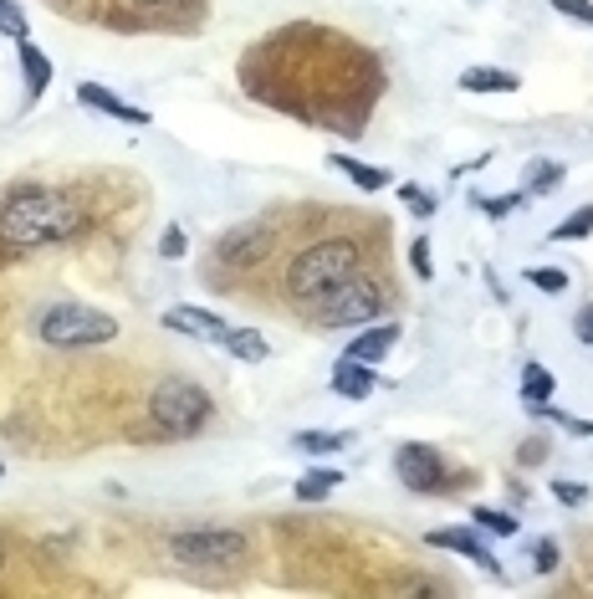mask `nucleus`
I'll return each mask as SVG.
<instances>
[{
    "mask_svg": "<svg viewBox=\"0 0 593 599\" xmlns=\"http://www.w3.org/2000/svg\"><path fill=\"white\" fill-rule=\"evenodd\" d=\"M92 211L67 190H16L0 200V246L5 252H41L52 241H73Z\"/></svg>",
    "mask_w": 593,
    "mask_h": 599,
    "instance_id": "1",
    "label": "nucleus"
},
{
    "mask_svg": "<svg viewBox=\"0 0 593 599\" xmlns=\"http://www.w3.org/2000/svg\"><path fill=\"white\" fill-rule=\"evenodd\" d=\"M363 267V246L348 237H327L318 241V246H307V252H297V262L287 267V288L297 303H307V308H318L327 292L338 288V282H348V277Z\"/></svg>",
    "mask_w": 593,
    "mask_h": 599,
    "instance_id": "2",
    "label": "nucleus"
},
{
    "mask_svg": "<svg viewBox=\"0 0 593 599\" xmlns=\"http://www.w3.org/2000/svg\"><path fill=\"white\" fill-rule=\"evenodd\" d=\"M210 416H216V399H210V390L195 380H184V374H175V380H164L154 395H149V420L159 425L164 436L175 441H190L199 436L205 425H210Z\"/></svg>",
    "mask_w": 593,
    "mask_h": 599,
    "instance_id": "3",
    "label": "nucleus"
},
{
    "mask_svg": "<svg viewBox=\"0 0 593 599\" xmlns=\"http://www.w3.org/2000/svg\"><path fill=\"white\" fill-rule=\"evenodd\" d=\"M41 344L52 348H98L118 339V318H108L103 308H88V303H52L41 313Z\"/></svg>",
    "mask_w": 593,
    "mask_h": 599,
    "instance_id": "4",
    "label": "nucleus"
},
{
    "mask_svg": "<svg viewBox=\"0 0 593 599\" xmlns=\"http://www.w3.org/2000/svg\"><path fill=\"white\" fill-rule=\"evenodd\" d=\"M384 313H389V288L374 272H363V267L318 303V318L327 328H363V323H378Z\"/></svg>",
    "mask_w": 593,
    "mask_h": 599,
    "instance_id": "5",
    "label": "nucleus"
},
{
    "mask_svg": "<svg viewBox=\"0 0 593 599\" xmlns=\"http://www.w3.org/2000/svg\"><path fill=\"white\" fill-rule=\"evenodd\" d=\"M169 553L184 569H235L252 559V538L235 527H184L169 538Z\"/></svg>",
    "mask_w": 593,
    "mask_h": 599,
    "instance_id": "6",
    "label": "nucleus"
},
{
    "mask_svg": "<svg viewBox=\"0 0 593 599\" xmlns=\"http://www.w3.org/2000/svg\"><path fill=\"white\" fill-rule=\"evenodd\" d=\"M395 476L410 492H446L450 467H446V456L435 451V446L410 441V446H399V451H395Z\"/></svg>",
    "mask_w": 593,
    "mask_h": 599,
    "instance_id": "7",
    "label": "nucleus"
},
{
    "mask_svg": "<svg viewBox=\"0 0 593 599\" xmlns=\"http://www.w3.org/2000/svg\"><path fill=\"white\" fill-rule=\"evenodd\" d=\"M164 328L190 333V339H199V344H225V333H231V323H220L210 308H190V303H175V308L164 313Z\"/></svg>",
    "mask_w": 593,
    "mask_h": 599,
    "instance_id": "8",
    "label": "nucleus"
},
{
    "mask_svg": "<svg viewBox=\"0 0 593 599\" xmlns=\"http://www.w3.org/2000/svg\"><path fill=\"white\" fill-rule=\"evenodd\" d=\"M267 246H271V231H267V226H235L231 237L220 241V262L246 272V267H256V262L267 256Z\"/></svg>",
    "mask_w": 593,
    "mask_h": 599,
    "instance_id": "9",
    "label": "nucleus"
},
{
    "mask_svg": "<svg viewBox=\"0 0 593 599\" xmlns=\"http://www.w3.org/2000/svg\"><path fill=\"white\" fill-rule=\"evenodd\" d=\"M77 103L92 113H108L113 124H133V128H144L149 124V113L144 109H133V103H124L113 88H103V82H77Z\"/></svg>",
    "mask_w": 593,
    "mask_h": 599,
    "instance_id": "10",
    "label": "nucleus"
},
{
    "mask_svg": "<svg viewBox=\"0 0 593 599\" xmlns=\"http://www.w3.org/2000/svg\"><path fill=\"white\" fill-rule=\"evenodd\" d=\"M425 544H430V548H450V553H466L470 563H481L486 574H502V563L491 559V548H486L481 538L470 533V527H435Z\"/></svg>",
    "mask_w": 593,
    "mask_h": 599,
    "instance_id": "11",
    "label": "nucleus"
},
{
    "mask_svg": "<svg viewBox=\"0 0 593 599\" xmlns=\"http://www.w3.org/2000/svg\"><path fill=\"white\" fill-rule=\"evenodd\" d=\"M21 73H26V98H21V109L31 113L47 98V88H52V56L41 52V47H31V41H21Z\"/></svg>",
    "mask_w": 593,
    "mask_h": 599,
    "instance_id": "12",
    "label": "nucleus"
},
{
    "mask_svg": "<svg viewBox=\"0 0 593 599\" xmlns=\"http://www.w3.org/2000/svg\"><path fill=\"white\" fill-rule=\"evenodd\" d=\"M395 344H399V323H395V318H384V323L363 328V333L348 348H343V354H348V359H359V364H378Z\"/></svg>",
    "mask_w": 593,
    "mask_h": 599,
    "instance_id": "13",
    "label": "nucleus"
},
{
    "mask_svg": "<svg viewBox=\"0 0 593 599\" xmlns=\"http://www.w3.org/2000/svg\"><path fill=\"white\" fill-rule=\"evenodd\" d=\"M333 390H338L343 399H369L378 390L374 364H359V359H348V354H343V359L333 364Z\"/></svg>",
    "mask_w": 593,
    "mask_h": 599,
    "instance_id": "14",
    "label": "nucleus"
},
{
    "mask_svg": "<svg viewBox=\"0 0 593 599\" xmlns=\"http://www.w3.org/2000/svg\"><path fill=\"white\" fill-rule=\"evenodd\" d=\"M461 88L466 92H517L521 77L506 73V67H470V73H461Z\"/></svg>",
    "mask_w": 593,
    "mask_h": 599,
    "instance_id": "15",
    "label": "nucleus"
},
{
    "mask_svg": "<svg viewBox=\"0 0 593 599\" xmlns=\"http://www.w3.org/2000/svg\"><path fill=\"white\" fill-rule=\"evenodd\" d=\"M343 482L338 467H312V472L297 482V502H323V497H333Z\"/></svg>",
    "mask_w": 593,
    "mask_h": 599,
    "instance_id": "16",
    "label": "nucleus"
},
{
    "mask_svg": "<svg viewBox=\"0 0 593 599\" xmlns=\"http://www.w3.org/2000/svg\"><path fill=\"white\" fill-rule=\"evenodd\" d=\"M225 348H231L235 359H246V364H261L271 354L267 333H256V328H231V333H225Z\"/></svg>",
    "mask_w": 593,
    "mask_h": 599,
    "instance_id": "17",
    "label": "nucleus"
},
{
    "mask_svg": "<svg viewBox=\"0 0 593 599\" xmlns=\"http://www.w3.org/2000/svg\"><path fill=\"white\" fill-rule=\"evenodd\" d=\"M333 169H343L359 190H384L389 184V169H374V164H359L353 154H333Z\"/></svg>",
    "mask_w": 593,
    "mask_h": 599,
    "instance_id": "18",
    "label": "nucleus"
},
{
    "mask_svg": "<svg viewBox=\"0 0 593 599\" xmlns=\"http://www.w3.org/2000/svg\"><path fill=\"white\" fill-rule=\"evenodd\" d=\"M292 441H297V451H307V456H333L353 441V431H297Z\"/></svg>",
    "mask_w": 593,
    "mask_h": 599,
    "instance_id": "19",
    "label": "nucleus"
},
{
    "mask_svg": "<svg viewBox=\"0 0 593 599\" xmlns=\"http://www.w3.org/2000/svg\"><path fill=\"white\" fill-rule=\"evenodd\" d=\"M553 374H547V369H542V364H527V369H521V399H527V410H532V405H547V399H553Z\"/></svg>",
    "mask_w": 593,
    "mask_h": 599,
    "instance_id": "20",
    "label": "nucleus"
},
{
    "mask_svg": "<svg viewBox=\"0 0 593 599\" xmlns=\"http://www.w3.org/2000/svg\"><path fill=\"white\" fill-rule=\"evenodd\" d=\"M557 180H563V164H553V160H532V164H527V175H521V195L553 190Z\"/></svg>",
    "mask_w": 593,
    "mask_h": 599,
    "instance_id": "21",
    "label": "nucleus"
},
{
    "mask_svg": "<svg viewBox=\"0 0 593 599\" xmlns=\"http://www.w3.org/2000/svg\"><path fill=\"white\" fill-rule=\"evenodd\" d=\"M470 523L481 527V533H491V538H517V518L502 508H476L470 512Z\"/></svg>",
    "mask_w": 593,
    "mask_h": 599,
    "instance_id": "22",
    "label": "nucleus"
},
{
    "mask_svg": "<svg viewBox=\"0 0 593 599\" xmlns=\"http://www.w3.org/2000/svg\"><path fill=\"white\" fill-rule=\"evenodd\" d=\"M583 237H593V205H583V211H573V216L563 220L553 231V241H583Z\"/></svg>",
    "mask_w": 593,
    "mask_h": 599,
    "instance_id": "23",
    "label": "nucleus"
},
{
    "mask_svg": "<svg viewBox=\"0 0 593 599\" xmlns=\"http://www.w3.org/2000/svg\"><path fill=\"white\" fill-rule=\"evenodd\" d=\"M0 31L11 41H26L31 37V26H26V11L21 5H11V0H0Z\"/></svg>",
    "mask_w": 593,
    "mask_h": 599,
    "instance_id": "24",
    "label": "nucleus"
},
{
    "mask_svg": "<svg viewBox=\"0 0 593 599\" xmlns=\"http://www.w3.org/2000/svg\"><path fill=\"white\" fill-rule=\"evenodd\" d=\"M399 200H404V211H414L420 220L435 216V195H430V190H420V184H404V190H399Z\"/></svg>",
    "mask_w": 593,
    "mask_h": 599,
    "instance_id": "25",
    "label": "nucleus"
},
{
    "mask_svg": "<svg viewBox=\"0 0 593 599\" xmlns=\"http://www.w3.org/2000/svg\"><path fill=\"white\" fill-rule=\"evenodd\" d=\"M527 282H532V288H542V292H563V288H568V272H563V267H532V272H527Z\"/></svg>",
    "mask_w": 593,
    "mask_h": 599,
    "instance_id": "26",
    "label": "nucleus"
},
{
    "mask_svg": "<svg viewBox=\"0 0 593 599\" xmlns=\"http://www.w3.org/2000/svg\"><path fill=\"white\" fill-rule=\"evenodd\" d=\"M553 11H557V16H568V21L593 26V0H553Z\"/></svg>",
    "mask_w": 593,
    "mask_h": 599,
    "instance_id": "27",
    "label": "nucleus"
},
{
    "mask_svg": "<svg viewBox=\"0 0 593 599\" xmlns=\"http://www.w3.org/2000/svg\"><path fill=\"white\" fill-rule=\"evenodd\" d=\"M553 497L563 508H583V502H589V487H578V482H553Z\"/></svg>",
    "mask_w": 593,
    "mask_h": 599,
    "instance_id": "28",
    "label": "nucleus"
},
{
    "mask_svg": "<svg viewBox=\"0 0 593 599\" xmlns=\"http://www.w3.org/2000/svg\"><path fill=\"white\" fill-rule=\"evenodd\" d=\"M410 267L420 272V282H425V277H435V267H430V241H425V237L410 246Z\"/></svg>",
    "mask_w": 593,
    "mask_h": 599,
    "instance_id": "29",
    "label": "nucleus"
},
{
    "mask_svg": "<svg viewBox=\"0 0 593 599\" xmlns=\"http://www.w3.org/2000/svg\"><path fill=\"white\" fill-rule=\"evenodd\" d=\"M532 563H538L542 574H553V569H557V544H553V538H542V544L532 548Z\"/></svg>",
    "mask_w": 593,
    "mask_h": 599,
    "instance_id": "30",
    "label": "nucleus"
},
{
    "mask_svg": "<svg viewBox=\"0 0 593 599\" xmlns=\"http://www.w3.org/2000/svg\"><path fill=\"white\" fill-rule=\"evenodd\" d=\"M184 246H190V241H184V231H180V226H169V231H164V241H159V252L164 256H184Z\"/></svg>",
    "mask_w": 593,
    "mask_h": 599,
    "instance_id": "31",
    "label": "nucleus"
},
{
    "mask_svg": "<svg viewBox=\"0 0 593 599\" xmlns=\"http://www.w3.org/2000/svg\"><path fill=\"white\" fill-rule=\"evenodd\" d=\"M517 461H521V467H538V461H547V441H527V446L517 451Z\"/></svg>",
    "mask_w": 593,
    "mask_h": 599,
    "instance_id": "32",
    "label": "nucleus"
},
{
    "mask_svg": "<svg viewBox=\"0 0 593 599\" xmlns=\"http://www.w3.org/2000/svg\"><path fill=\"white\" fill-rule=\"evenodd\" d=\"M573 333H578V344H593V303L573 318Z\"/></svg>",
    "mask_w": 593,
    "mask_h": 599,
    "instance_id": "33",
    "label": "nucleus"
},
{
    "mask_svg": "<svg viewBox=\"0 0 593 599\" xmlns=\"http://www.w3.org/2000/svg\"><path fill=\"white\" fill-rule=\"evenodd\" d=\"M133 5H144V11H169V5H180V0H133Z\"/></svg>",
    "mask_w": 593,
    "mask_h": 599,
    "instance_id": "34",
    "label": "nucleus"
},
{
    "mask_svg": "<svg viewBox=\"0 0 593 599\" xmlns=\"http://www.w3.org/2000/svg\"><path fill=\"white\" fill-rule=\"evenodd\" d=\"M5 559H11V544H5V538H0V569H5Z\"/></svg>",
    "mask_w": 593,
    "mask_h": 599,
    "instance_id": "35",
    "label": "nucleus"
},
{
    "mask_svg": "<svg viewBox=\"0 0 593 599\" xmlns=\"http://www.w3.org/2000/svg\"><path fill=\"white\" fill-rule=\"evenodd\" d=\"M0 476H5V467H0Z\"/></svg>",
    "mask_w": 593,
    "mask_h": 599,
    "instance_id": "36",
    "label": "nucleus"
}]
</instances>
